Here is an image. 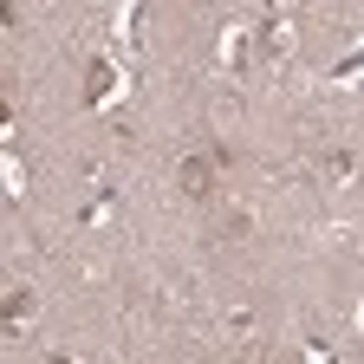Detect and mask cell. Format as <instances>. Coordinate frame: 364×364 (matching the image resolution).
I'll use <instances>...</instances> for the list:
<instances>
[{"mask_svg": "<svg viewBox=\"0 0 364 364\" xmlns=\"http://www.w3.org/2000/svg\"><path fill=\"white\" fill-rule=\"evenodd\" d=\"M182 189H189V196H208V189H215V163L189 156V163H182Z\"/></svg>", "mask_w": 364, "mask_h": 364, "instance_id": "obj_1", "label": "cell"}, {"mask_svg": "<svg viewBox=\"0 0 364 364\" xmlns=\"http://www.w3.org/2000/svg\"><path fill=\"white\" fill-rule=\"evenodd\" d=\"M0 318H7V326H20V318H33V293H14L7 306H0Z\"/></svg>", "mask_w": 364, "mask_h": 364, "instance_id": "obj_2", "label": "cell"}, {"mask_svg": "<svg viewBox=\"0 0 364 364\" xmlns=\"http://www.w3.org/2000/svg\"><path fill=\"white\" fill-rule=\"evenodd\" d=\"M7 117H14V111H7V105H0V130H7Z\"/></svg>", "mask_w": 364, "mask_h": 364, "instance_id": "obj_3", "label": "cell"}]
</instances>
